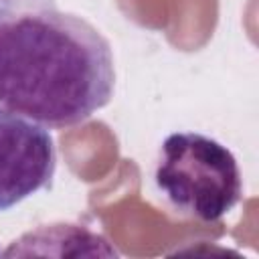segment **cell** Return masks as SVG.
I'll use <instances>...</instances> for the list:
<instances>
[{"mask_svg": "<svg viewBox=\"0 0 259 259\" xmlns=\"http://www.w3.org/2000/svg\"><path fill=\"white\" fill-rule=\"evenodd\" d=\"M109 40L57 0H0V105L45 127L87 121L113 97Z\"/></svg>", "mask_w": 259, "mask_h": 259, "instance_id": "6da1fadb", "label": "cell"}, {"mask_svg": "<svg viewBox=\"0 0 259 259\" xmlns=\"http://www.w3.org/2000/svg\"><path fill=\"white\" fill-rule=\"evenodd\" d=\"M154 184L172 210L200 223L223 219L243 196L233 152L198 132H176L162 142Z\"/></svg>", "mask_w": 259, "mask_h": 259, "instance_id": "7a4b0ae2", "label": "cell"}, {"mask_svg": "<svg viewBox=\"0 0 259 259\" xmlns=\"http://www.w3.org/2000/svg\"><path fill=\"white\" fill-rule=\"evenodd\" d=\"M57 148L49 130L0 105V212L53 186Z\"/></svg>", "mask_w": 259, "mask_h": 259, "instance_id": "3957f363", "label": "cell"}, {"mask_svg": "<svg viewBox=\"0 0 259 259\" xmlns=\"http://www.w3.org/2000/svg\"><path fill=\"white\" fill-rule=\"evenodd\" d=\"M65 247V255H73L69 245L77 251V255H105L117 257V251L107 243V239L99 233L83 225L71 223H53L40 225L34 231L24 233L2 253L4 257H22V255H47L51 247Z\"/></svg>", "mask_w": 259, "mask_h": 259, "instance_id": "277c9868", "label": "cell"}]
</instances>
